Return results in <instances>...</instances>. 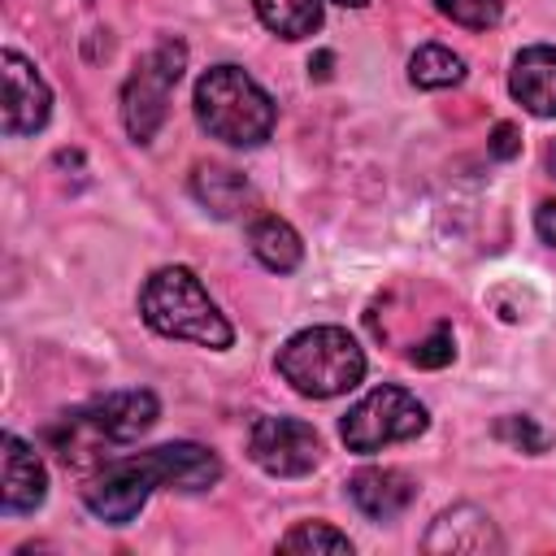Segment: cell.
<instances>
[{
  "mask_svg": "<svg viewBox=\"0 0 556 556\" xmlns=\"http://www.w3.org/2000/svg\"><path fill=\"white\" fill-rule=\"evenodd\" d=\"M217 478H222V460L208 447H200V443H161V447H148V452L117 456V460L100 465L83 486V504L104 526H126V521L139 517V508L148 504V495L156 486L208 491Z\"/></svg>",
  "mask_w": 556,
  "mask_h": 556,
  "instance_id": "1",
  "label": "cell"
},
{
  "mask_svg": "<svg viewBox=\"0 0 556 556\" xmlns=\"http://www.w3.org/2000/svg\"><path fill=\"white\" fill-rule=\"evenodd\" d=\"M161 404L152 391H109L74 413H65L56 426H48V443L56 447V456L74 469L96 465L104 456V447L130 443L139 439L152 421H156Z\"/></svg>",
  "mask_w": 556,
  "mask_h": 556,
  "instance_id": "2",
  "label": "cell"
},
{
  "mask_svg": "<svg viewBox=\"0 0 556 556\" xmlns=\"http://www.w3.org/2000/svg\"><path fill=\"white\" fill-rule=\"evenodd\" d=\"M191 104H195V122L230 148H261L274 135V122H278V109H274L269 91L239 65L204 70L200 83H195Z\"/></svg>",
  "mask_w": 556,
  "mask_h": 556,
  "instance_id": "3",
  "label": "cell"
},
{
  "mask_svg": "<svg viewBox=\"0 0 556 556\" xmlns=\"http://www.w3.org/2000/svg\"><path fill=\"white\" fill-rule=\"evenodd\" d=\"M139 313L165 339H187L213 352L235 343L230 321L222 317V308L187 265H161L139 291Z\"/></svg>",
  "mask_w": 556,
  "mask_h": 556,
  "instance_id": "4",
  "label": "cell"
},
{
  "mask_svg": "<svg viewBox=\"0 0 556 556\" xmlns=\"http://www.w3.org/2000/svg\"><path fill=\"white\" fill-rule=\"evenodd\" d=\"M278 374L308 400H334L365 378V352L343 326H308L278 348Z\"/></svg>",
  "mask_w": 556,
  "mask_h": 556,
  "instance_id": "5",
  "label": "cell"
},
{
  "mask_svg": "<svg viewBox=\"0 0 556 556\" xmlns=\"http://www.w3.org/2000/svg\"><path fill=\"white\" fill-rule=\"evenodd\" d=\"M182 70H187V43L182 39H161L130 70V78L122 87V122H126V135L135 143H152L156 130L165 126L169 96H174Z\"/></svg>",
  "mask_w": 556,
  "mask_h": 556,
  "instance_id": "6",
  "label": "cell"
},
{
  "mask_svg": "<svg viewBox=\"0 0 556 556\" xmlns=\"http://www.w3.org/2000/svg\"><path fill=\"white\" fill-rule=\"evenodd\" d=\"M426 404L404 391V387H374L369 395H361L343 421H339V439L352 452H382L391 443H408L426 430Z\"/></svg>",
  "mask_w": 556,
  "mask_h": 556,
  "instance_id": "7",
  "label": "cell"
},
{
  "mask_svg": "<svg viewBox=\"0 0 556 556\" xmlns=\"http://www.w3.org/2000/svg\"><path fill=\"white\" fill-rule=\"evenodd\" d=\"M248 456L269 478H304L321 460V439L300 417H256L248 430Z\"/></svg>",
  "mask_w": 556,
  "mask_h": 556,
  "instance_id": "8",
  "label": "cell"
},
{
  "mask_svg": "<svg viewBox=\"0 0 556 556\" xmlns=\"http://www.w3.org/2000/svg\"><path fill=\"white\" fill-rule=\"evenodd\" d=\"M0 65H4V122H0L4 135L22 139V135L43 130L52 117V91L39 78V70L13 48L0 56Z\"/></svg>",
  "mask_w": 556,
  "mask_h": 556,
  "instance_id": "9",
  "label": "cell"
},
{
  "mask_svg": "<svg viewBox=\"0 0 556 556\" xmlns=\"http://www.w3.org/2000/svg\"><path fill=\"white\" fill-rule=\"evenodd\" d=\"M421 547H426L430 556H443V552H452V556H456V552L482 556V552H500L504 539H500L495 521H491L482 508H473V504H456V508H443V513L430 521Z\"/></svg>",
  "mask_w": 556,
  "mask_h": 556,
  "instance_id": "10",
  "label": "cell"
},
{
  "mask_svg": "<svg viewBox=\"0 0 556 556\" xmlns=\"http://www.w3.org/2000/svg\"><path fill=\"white\" fill-rule=\"evenodd\" d=\"M0 447H4L0 508H4L9 517H17V513H35V508L43 504V495H48V469H43L39 452H35L26 439H17V434H4Z\"/></svg>",
  "mask_w": 556,
  "mask_h": 556,
  "instance_id": "11",
  "label": "cell"
},
{
  "mask_svg": "<svg viewBox=\"0 0 556 556\" xmlns=\"http://www.w3.org/2000/svg\"><path fill=\"white\" fill-rule=\"evenodd\" d=\"M348 500H352L356 513L369 517V521H395V517L417 500V482H413L404 469L369 465V469H356V473L348 478Z\"/></svg>",
  "mask_w": 556,
  "mask_h": 556,
  "instance_id": "12",
  "label": "cell"
},
{
  "mask_svg": "<svg viewBox=\"0 0 556 556\" xmlns=\"http://www.w3.org/2000/svg\"><path fill=\"white\" fill-rule=\"evenodd\" d=\"M508 91L526 113L556 117V48L552 43L521 48L508 70Z\"/></svg>",
  "mask_w": 556,
  "mask_h": 556,
  "instance_id": "13",
  "label": "cell"
},
{
  "mask_svg": "<svg viewBox=\"0 0 556 556\" xmlns=\"http://www.w3.org/2000/svg\"><path fill=\"white\" fill-rule=\"evenodd\" d=\"M191 195L213 213V217H239L252 200V187L239 169L230 165H195L191 174Z\"/></svg>",
  "mask_w": 556,
  "mask_h": 556,
  "instance_id": "14",
  "label": "cell"
},
{
  "mask_svg": "<svg viewBox=\"0 0 556 556\" xmlns=\"http://www.w3.org/2000/svg\"><path fill=\"white\" fill-rule=\"evenodd\" d=\"M248 248H252V256H256L265 269H274V274H291V269L304 261L300 235H295L282 217H274V213H265V217H256V222L248 226Z\"/></svg>",
  "mask_w": 556,
  "mask_h": 556,
  "instance_id": "15",
  "label": "cell"
},
{
  "mask_svg": "<svg viewBox=\"0 0 556 556\" xmlns=\"http://www.w3.org/2000/svg\"><path fill=\"white\" fill-rule=\"evenodd\" d=\"M252 9L278 39H308L321 26V0H252Z\"/></svg>",
  "mask_w": 556,
  "mask_h": 556,
  "instance_id": "16",
  "label": "cell"
},
{
  "mask_svg": "<svg viewBox=\"0 0 556 556\" xmlns=\"http://www.w3.org/2000/svg\"><path fill=\"white\" fill-rule=\"evenodd\" d=\"M408 78L421 91H443V87L465 83V61L443 43H426V48H417L408 56Z\"/></svg>",
  "mask_w": 556,
  "mask_h": 556,
  "instance_id": "17",
  "label": "cell"
},
{
  "mask_svg": "<svg viewBox=\"0 0 556 556\" xmlns=\"http://www.w3.org/2000/svg\"><path fill=\"white\" fill-rule=\"evenodd\" d=\"M278 552H291V556H317V552H326V556H352V539L343 530L326 526V521H300L295 530H287L278 539Z\"/></svg>",
  "mask_w": 556,
  "mask_h": 556,
  "instance_id": "18",
  "label": "cell"
},
{
  "mask_svg": "<svg viewBox=\"0 0 556 556\" xmlns=\"http://www.w3.org/2000/svg\"><path fill=\"white\" fill-rule=\"evenodd\" d=\"M434 9L465 30H491L504 17V0H434Z\"/></svg>",
  "mask_w": 556,
  "mask_h": 556,
  "instance_id": "19",
  "label": "cell"
},
{
  "mask_svg": "<svg viewBox=\"0 0 556 556\" xmlns=\"http://www.w3.org/2000/svg\"><path fill=\"white\" fill-rule=\"evenodd\" d=\"M452 356H456V339H452L447 326H434V330L408 352V361H413L417 369H443V365H452Z\"/></svg>",
  "mask_w": 556,
  "mask_h": 556,
  "instance_id": "20",
  "label": "cell"
},
{
  "mask_svg": "<svg viewBox=\"0 0 556 556\" xmlns=\"http://www.w3.org/2000/svg\"><path fill=\"white\" fill-rule=\"evenodd\" d=\"M495 439H504V443H513V447H521L530 456H539L547 447V434L534 426V417H500L495 421Z\"/></svg>",
  "mask_w": 556,
  "mask_h": 556,
  "instance_id": "21",
  "label": "cell"
},
{
  "mask_svg": "<svg viewBox=\"0 0 556 556\" xmlns=\"http://www.w3.org/2000/svg\"><path fill=\"white\" fill-rule=\"evenodd\" d=\"M517 152H521V135H517V126H513V122H500V126L491 130V156L513 161Z\"/></svg>",
  "mask_w": 556,
  "mask_h": 556,
  "instance_id": "22",
  "label": "cell"
},
{
  "mask_svg": "<svg viewBox=\"0 0 556 556\" xmlns=\"http://www.w3.org/2000/svg\"><path fill=\"white\" fill-rule=\"evenodd\" d=\"M534 230H539V239H543L547 248H556V200H543V204L534 208Z\"/></svg>",
  "mask_w": 556,
  "mask_h": 556,
  "instance_id": "23",
  "label": "cell"
},
{
  "mask_svg": "<svg viewBox=\"0 0 556 556\" xmlns=\"http://www.w3.org/2000/svg\"><path fill=\"white\" fill-rule=\"evenodd\" d=\"M547 169H552V178H556V143L547 148Z\"/></svg>",
  "mask_w": 556,
  "mask_h": 556,
  "instance_id": "24",
  "label": "cell"
},
{
  "mask_svg": "<svg viewBox=\"0 0 556 556\" xmlns=\"http://www.w3.org/2000/svg\"><path fill=\"white\" fill-rule=\"evenodd\" d=\"M334 4H343V9H361V4H369V0H334Z\"/></svg>",
  "mask_w": 556,
  "mask_h": 556,
  "instance_id": "25",
  "label": "cell"
}]
</instances>
